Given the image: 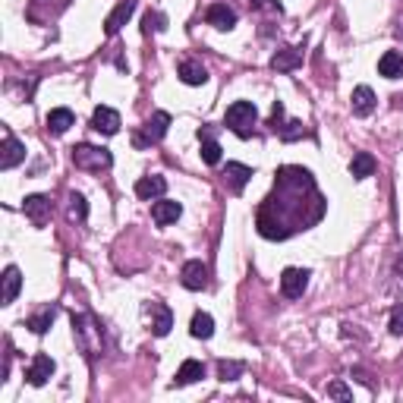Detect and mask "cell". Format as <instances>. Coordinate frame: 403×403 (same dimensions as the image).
I'll return each instance as SVG.
<instances>
[{
  "label": "cell",
  "mask_w": 403,
  "mask_h": 403,
  "mask_svg": "<svg viewBox=\"0 0 403 403\" xmlns=\"http://www.w3.org/2000/svg\"><path fill=\"white\" fill-rule=\"evenodd\" d=\"M167 126H170V113L167 111H157L151 113V120L142 126V132L136 136V148H145V145H155L167 136Z\"/></svg>",
  "instance_id": "obj_4"
},
{
  "label": "cell",
  "mask_w": 403,
  "mask_h": 403,
  "mask_svg": "<svg viewBox=\"0 0 403 403\" xmlns=\"http://www.w3.org/2000/svg\"><path fill=\"white\" fill-rule=\"evenodd\" d=\"M315 189L309 170L302 167H281L274 180V192L264 199V205L258 208V233L264 239H287L290 233L306 230L309 224H315V214L302 211V192Z\"/></svg>",
  "instance_id": "obj_1"
},
{
  "label": "cell",
  "mask_w": 403,
  "mask_h": 403,
  "mask_svg": "<svg viewBox=\"0 0 403 403\" xmlns=\"http://www.w3.org/2000/svg\"><path fill=\"white\" fill-rule=\"evenodd\" d=\"M73 123H76V117L69 107H54V111L48 113V132H54V136H63Z\"/></svg>",
  "instance_id": "obj_19"
},
{
  "label": "cell",
  "mask_w": 403,
  "mask_h": 403,
  "mask_svg": "<svg viewBox=\"0 0 403 403\" xmlns=\"http://www.w3.org/2000/svg\"><path fill=\"white\" fill-rule=\"evenodd\" d=\"M199 139H202V161H205V164H220V145L211 139V132L202 129Z\"/></svg>",
  "instance_id": "obj_26"
},
{
  "label": "cell",
  "mask_w": 403,
  "mask_h": 403,
  "mask_svg": "<svg viewBox=\"0 0 403 403\" xmlns=\"http://www.w3.org/2000/svg\"><path fill=\"white\" fill-rule=\"evenodd\" d=\"M327 397H334V400H344V403H350V400H353V390L346 388L344 381H331V384H327Z\"/></svg>",
  "instance_id": "obj_31"
},
{
  "label": "cell",
  "mask_w": 403,
  "mask_h": 403,
  "mask_svg": "<svg viewBox=\"0 0 403 403\" xmlns=\"http://www.w3.org/2000/svg\"><path fill=\"white\" fill-rule=\"evenodd\" d=\"M353 113L356 117H369L372 111H375V92H372L369 85H359V88H353Z\"/></svg>",
  "instance_id": "obj_17"
},
{
  "label": "cell",
  "mask_w": 403,
  "mask_h": 403,
  "mask_svg": "<svg viewBox=\"0 0 403 403\" xmlns=\"http://www.w3.org/2000/svg\"><path fill=\"white\" fill-rule=\"evenodd\" d=\"M299 63H302V48H283L271 57V66L281 69V73H290V69H296Z\"/></svg>",
  "instance_id": "obj_20"
},
{
  "label": "cell",
  "mask_w": 403,
  "mask_h": 403,
  "mask_svg": "<svg viewBox=\"0 0 403 403\" xmlns=\"http://www.w3.org/2000/svg\"><path fill=\"white\" fill-rule=\"evenodd\" d=\"M54 318H57V309H44V312L31 315V318H29V327H31L35 334H44L50 325H54Z\"/></svg>",
  "instance_id": "obj_28"
},
{
  "label": "cell",
  "mask_w": 403,
  "mask_h": 403,
  "mask_svg": "<svg viewBox=\"0 0 403 403\" xmlns=\"http://www.w3.org/2000/svg\"><path fill=\"white\" fill-rule=\"evenodd\" d=\"M180 79L186 82V85H205V82H208V69L202 66L199 60H183L180 63Z\"/></svg>",
  "instance_id": "obj_22"
},
{
  "label": "cell",
  "mask_w": 403,
  "mask_h": 403,
  "mask_svg": "<svg viewBox=\"0 0 403 403\" xmlns=\"http://www.w3.org/2000/svg\"><path fill=\"white\" fill-rule=\"evenodd\" d=\"M19 161H25V145L19 142V139L6 136L3 139V155H0V167L10 170V167H16Z\"/></svg>",
  "instance_id": "obj_16"
},
{
  "label": "cell",
  "mask_w": 403,
  "mask_h": 403,
  "mask_svg": "<svg viewBox=\"0 0 403 403\" xmlns=\"http://www.w3.org/2000/svg\"><path fill=\"white\" fill-rule=\"evenodd\" d=\"M73 164L79 170H98V174H101V170H107L113 164V155L107 148H98V145L82 142V145H76V148H73Z\"/></svg>",
  "instance_id": "obj_3"
},
{
  "label": "cell",
  "mask_w": 403,
  "mask_h": 403,
  "mask_svg": "<svg viewBox=\"0 0 403 403\" xmlns=\"http://www.w3.org/2000/svg\"><path fill=\"white\" fill-rule=\"evenodd\" d=\"M243 372H246L243 362H233V359H220V362H218V378H220V381H236Z\"/></svg>",
  "instance_id": "obj_27"
},
{
  "label": "cell",
  "mask_w": 403,
  "mask_h": 403,
  "mask_svg": "<svg viewBox=\"0 0 403 403\" xmlns=\"http://www.w3.org/2000/svg\"><path fill=\"white\" fill-rule=\"evenodd\" d=\"M136 13V0H123V3H117V10L107 16V22H104V31L107 35H117L120 29H123L126 22H129V16Z\"/></svg>",
  "instance_id": "obj_12"
},
{
  "label": "cell",
  "mask_w": 403,
  "mask_h": 403,
  "mask_svg": "<svg viewBox=\"0 0 403 403\" xmlns=\"http://www.w3.org/2000/svg\"><path fill=\"white\" fill-rule=\"evenodd\" d=\"M180 214H183V205H180V202L161 199V202H155V205H151V218H155V224H161V227L174 224Z\"/></svg>",
  "instance_id": "obj_13"
},
{
  "label": "cell",
  "mask_w": 403,
  "mask_h": 403,
  "mask_svg": "<svg viewBox=\"0 0 403 403\" xmlns=\"http://www.w3.org/2000/svg\"><path fill=\"white\" fill-rule=\"evenodd\" d=\"M22 211L31 224L41 227V224H48V218H50V202L44 199V195H29V199L22 202Z\"/></svg>",
  "instance_id": "obj_9"
},
{
  "label": "cell",
  "mask_w": 403,
  "mask_h": 403,
  "mask_svg": "<svg viewBox=\"0 0 403 403\" xmlns=\"http://www.w3.org/2000/svg\"><path fill=\"white\" fill-rule=\"evenodd\" d=\"M69 218H73V220H85L88 218V205H85V199H82L79 192L69 195Z\"/></svg>",
  "instance_id": "obj_29"
},
{
  "label": "cell",
  "mask_w": 403,
  "mask_h": 403,
  "mask_svg": "<svg viewBox=\"0 0 403 403\" xmlns=\"http://www.w3.org/2000/svg\"><path fill=\"white\" fill-rule=\"evenodd\" d=\"M54 359L44 356V353H38L35 359L29 362V369H25V378H29V384H35V388H41V384L50 381V375H54Z\"/></svg>",
  "instance_id": "obj_7"
},
{
  "label": "cell",
  "mask_w": 403,
  "mask_h": 403,
  "mask_svg": "<svg viewBox=\"0 0 403 403\" xmlns=\"http://www.w3.org/2000/svg\"><path fill=\"white\" fill-rule=\"evenodd\" d=\"M199 378H205V365H202L199 359H186V362L180 365V372H176V378H174V388H186V384L199 381Z\"/></svg>",
  "instance_id": "obj_18"
},
{
  "label": "cell",
  "mask_w": 403,
  "mask_h": 403,
  "mask_svg": "<svg viewBox=\"0 0 403 403\" xmlns=\"http://www.w3.org/2000/svg\"><path fill=\"white\" fill-rule=\"evenodd\" d=\"M19 287H22V274H19V268H16V264H10V268L3 271V306H10V302H16Z\"/></svg>",
  "instance_id": "obj_23"
},
{
  "label": "cell",
  "mask_w": 403,
  "mask_h": 403,
  "mask_svg": "<svg viewBox=\"0 0 403 403\" xmlns=\"http://www.w3.org/2000/svg\"><path fill=\"white\" fill-rule=\"evenodd\" d=\"M255 120H258V111H255V104H252V101H233V104L227 107V113H224L227 129H233L239 139H249L252 136V126H255Z\"/></svg>",
  "instance_id": "obj_2"
},
{
  "label": "cell",
  "mask_w": 403,
  "mask_h": 403,
  "mask_svg": "<svg viewBox=\"0 0 403 403\" xmlns=\"http://www.w3.org/2000/svg\"><path fill=\"white\" fill-rule=\"evenodd\" d=\"M189 334H192V337H199V340H208L214 334V318L208 312H195L192 321H189Z\"/></svg>",
  "instance_id": "obj_25"
},
{
  "label": "cell",
  "mask_w": 403,
  "mask_h": 403,
  "mask_svg": "<svg viewBox=\"0 0 403 403\" xmlns=\"http://www.w3.org/2000/svg\"><path fill=\"white\" fill-rule=\"evenodd\" d=\"M205 19H208V25H214V29H220V31H230L233 25H236V13H233L227 3H211L205 13Z\"/></svg>",
  "instance_id": "obj_10"
},
{
  "label": "cell",
  "mask_w": 403,
  "mask_h": 403,
  "mask_svg": "<svg viewBox=\"0 0 403 403\" xmlns=\"http://www.w3.org/2000/svg\"><path fill=\"white\" fill-rule=\"evenodd\" d=\"M224 180H227V186H230V192H243V186L252 180V167H246V164H236V161H227Z\"/></svg>",
  "instance_id": "obj_11"
},
{
  "label": "cell",
  "mask_w": 403,
  "mask_h": 403,
  "mask_svg": "<svg viewBox=\"0 0 403 403\" xmlns=\"http://www.w3.org/2000/svg\"><path fill=\"white\" fill-rule=\"evenodd\" d=\"M378 73H381L384 79H400L403 76V54L400 50H388V54L378 60Z\"/></svg>",
  "instance_id": "obj_21"
},
{
  "label": "cell",
  "mask_w": 403,
  "mask_h": 403,
  "mask_svg": "<svg viewBox=\"0 0 403 403\" xmlns=\"http://www.w3.org/2000/svg\"><path fill=\"white\" fill-rule=\"evenodd\" d=\"M350 174L356 176V180H365V176L375 174V157L369 155V151H356L350 161Z\"/></svg>",
  "instance_id": "obj_24"
},
{
  "label": "cell",
  "mask_w": 403,
  "mask_h": 403,
  "mask_svg": "<svg viewBox=\"0 0 403 403\" xmlns=\"http://www.w3.org/2000/svg\"><path fill=\"white\" fill-rule=\"evenodd\" d=\"M92 129H98V132H104V136H113V132L120 129V113L113 111V107H94V113H92Z\"/></svg>",
  "instance_id": "obj_8"
},
{
  "label": "cell",
  "mask_w": 403,
  "mask_h": 403,
  "mask_svg": "<svg viewBox=\"0 0 403 403\" xmlns=\"http://www.w3.org/2000/svg\"><path fill=\"white\" fill-rule=\"evenodd\" d=\"M180 281L186 290H205L208 287V264L199 262V258H192V262L183 264L180 271Z\"/></svg>",
  "instance_id": "obj_6"
},
{
  "label": "cell",
  "mask_w": 403,
  "mask_h": 403,
  "mask_svg": "<svg viewBox=\"0 0 403 403\" xmlns=\"http://www.w3.org/2000/svg\"><path fill=\"white\" fill-rule=\"evenodd\" d=\"M277 132H281V139H287V142H290V139H299V136H306V129H302V123H299V120H293V123L281 126V129H277Z\"/></svg>",
  "instance_id": "obj_32"
},
{
  "label": "cell",
  "mask_w": 403,
  "mask_h": 403,
  "mask_svg": "<svg viewBox=\"0 0 403 403\" xmlns=\"http://www.w3.org/2000/svg\"><path fill=\"white\" fill-rule=\"evenodd\" d=\"M309 287V271L306 268H287L281 274V290L287 299H299Z\"/></svg>",
  "instance_id": "obj_5"
},
{
  "label": "cell",
  "mask_w": 403,
  "mask_h": 403,
  "mask_svg": "<svg viewBox=\"0 0 403 403\" xmlns=\"http://www.w3.org/2000/svg\"><path fill=\"white\" fill-rule=\"evenodd\" d=\"M164 29H167V19H164L161 13H145V25H142L145 35H151V31H164Z\"/></svg>",
  "instance_id": "obj_30"
},
{
  "label": "cell",
  "mask_w": 403,
  "mask_h": 403,
  "mask_svg": "<svg viewBox=\"0 0 403 403\" xmlns=\"http://www.w3.org/2000/svg\"><path fill=\"white\" fill-rule=\"evenodd\" d=\"M151 315H155V321H151V334H155V337H167L170 327H174V315H170V309L164 306V302H151Z\"/></svg>",
  "instance_id": "obj_15"
},
{
  "label": "cell",
  "mask_w": 403,
  "mask_h": 403,
  "mask_svg": "<svg viewBox=\"0 0 403 403\" xmlns=\"http://www.w3.org/2000/svg\"><path fill=\"white\" fill-rule=\"evenodd\" d=\"M390 334H403V306L390 309Z\"/></svg>",
  "instance_id": "obj_33"
},
{
  "label": "cell",
  "mask_w": 403,
  "mask_h": 403,
  "mask_svg": "<svg viewBox=\"0 0 403 403\" xmlns=\"http://www.w3.org/2000/svg\"><path fill=\"white\" fill-rule=\"evenodd\" d=\"M164 189H167V180H164V176H142V180L136 183V195L145 202L161 199Z\"/></svg>",
  "instance_id": "obj_14"
}]
</instances>
